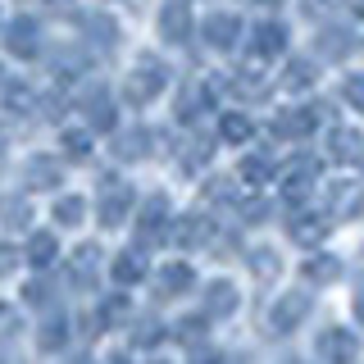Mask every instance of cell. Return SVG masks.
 Masks as SVG:
<instances>
[]
</instances>
